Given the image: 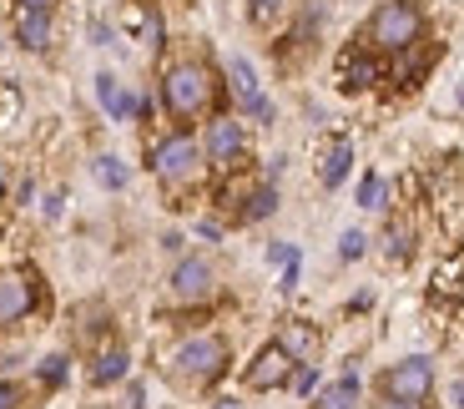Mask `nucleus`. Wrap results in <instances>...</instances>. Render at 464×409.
Returning <instances> with one entry per match:
<instances>
[{
    "instance_id": "obj_1",
    "label": "nucleus",
    "mask_w": 464,
    "mask_h": 409,
    "mask_svg": "<svg viewBox=\"0 0 464 409\" xmlns=\"http://www.w3.org/2000/svg\"><path fill=\"white\" fill-rule=\"evenodd\" d=\"M157 96H162V112L177 122V127H192V122H208L222 102V71L212 66L208 56H177L162 66V82H157Z\"/></svg>"
},
{
    "instance_id": "obj_2",
    "label": "nucleus",
    "mask_w": 464,
    "mask_h": 409,
    "mask_svg": "<svg viewBox=\"0 0 464 409\" xmlns=\"http://www.w3.org/2000/svg\"><path fill=\"white\" fill-rule=\"evenodd\" d=\"M424 35H430V21H424V11H419L414 0H379L353 41H363L379 56H399V51L419 46Z\"/></svg>"
},
{
    "instance_id": "obj_3",
    "label": "nucleus",
    "mask_w": 464,
    "mask_h": 409,
    "mask_svg": "<svg viewBox=\"0 0 464 409\" xmlns=\"http://www.w3.org/2000/svg\"><path fill=\"white\" fill-rule=\"evenodd\" d=\"M147 167L151 177L162 182L167 192H192L208 177V157H202V141L192 137L187 127L167 131L162 141H151V152H147Z\"/></svg>"
},
{
    "instance_id": "obj_4",
    "label": "nucleus",
    "mask_w": 464,
    "mask_h": 409,
    "mask_svg": "<svg viewBox=\"0 0 464 409\" xmlns=\"http://www.w3.org/2000/svg\"><path fill=\"white\" fill-rule=\"evenodd\" d=\"M227 375V339L222 334H192L167 354V379L187 389H212Z\"/></svg>"
},
{
    "instance_id": "obj_5",
    "label": "nucleus",
    "mask_w": 464,
    "mask_h": 409,
    "mask_svg": "<svg viewBox=\"0 0 464 409\" xmlns=\"http://www.w3.org/2000/svg\"><path fill=\"white\" fill-rule=\"evenodd\" d=\"M202 157H208V167H218V172H237V167L247 162V122L232 117V112H212L208 122H202Z\"/></svg>"
},
{
    "instance_id": "obj_6",
    "label": "nucleus",
    "mask_w": 464,
    "mask_h": 409,
    "mask_svg": "<svg viewBox=\"0 0 464 409\" xmlns=\"http://www.w3.org/2000/svg\"><path fill=\"white\" fill-rule=\"evenodd\" d=\"M167 298H172L177 308L212 304V298H218V268H212L208 258H198V253L177 258V268L167 273Z\"/></svg>"
},
{
    "instance_id": "obj_7",
    "label": "nucleus",
    "mask_w": 464,
    "mask_h": 409,
    "mask_svg": "<svg viewBox=\"0 0 464 409\" xmlns=\"http://www.w3.org/2000/svg\"><path fill=\"white\" fill-rule=\"evenodd\" d=\"M379 389L389 399H404V404H430V394H434V359H424V354H409V359H399V364H389L383 369V379H379Z\"/></svg>"
},
{
    "instance_id": "obj_8",
    "label": "nucleus",
    "mask_w": 464,
    "mask_h": 409,
    "mask_svg": "<svg viewBox=\"0 0 464 409\" xmlns=\"http://www.w3.org/2000/svg\"><path fill=\"white\" fill-rule=\"evenodd\" d=\"M41 298L46 293H41V278L31 268H0V328L31 318L41 308Z\"/></svg>"
},
{
    "instance_id": "obj_9",
    "label": "nucleus",
    "mask_w": 464,
    "mask_h": 409,
    "mask_svg": "<svg viewBox=\"0 0 464 409\" xmlns=\"http://www.w3.org/2000/svg\"><path fill=\"white\" fill-rule=\"evenodd\" d=\"M293 369H298V359L273 339V344H263V349L253 354V364L243 369V385L253 389V394H273V389H288Z\"/></svg>"
},
{
    "instance_id": "obj_10",
    "label": "nucleus",
    "mask_w": 464,
    "mask_h": 409,
    "mask_svg": "<svg viewBox=\"0 0 464 409\" xmlns=\"http://www.w3.org/2000/svg\"><path fill=\"white\" fill-rule=\"evenodd\" d=\"M338 82H343V92H373L379 82H389V56H379L363 41H353L343 51V61H338Z\"/></svg>"
},
{
    "instance_id": "obj_11",
    "label": "nucleus",
    "mask_w": 464,
    "mask_h": 409,
    "mask_svg": "<svg viewBox=\"0 0 464 409\" xmlns=\"http://www.w3.org/2000/svg\"><path fill=\"white\" fill-rule=\"evenodd\" d=\"M96 102H102V112L111 122H137L141 117V102H147V92H137V86H127L116 71H96Z\"/></svg>"
},
{
    "instance_id": "obj_12",
    "label": "nucleus",
    "mask_w": 464,
    "mask_h": 409,
    "mask_svg": "<svg viewBox=\"0 0 464 409\" xmlns=\"http://www.w3.org/2000/svg\"><path fill=\"white\" fill-rule=\"evenodd\" d=\"M11 41L21 51H31V56H41V51H51V41H56V11H15L11 21Z\"/></svg>"
},
{
    "instance_id": "obj_13",
    "label": "nucleus",
    "mask_w": 464,
    "mask_h": 409,
    "mask_svg": "<svg viewBox=\"0 0 464 409\" xmlns=\"http://www.w3.org/2000/svg\"><path fill=\"white\" fill-rule=\"evenodd\" d=\"M86 379H92V389L127 385V379H131V354H127V344H102V349L92 354V364H86Z\"/></svg>"
},
{
    "instance_id": "obj_14",
    "label": "nucleus",
    "mask_w": 464,
    "mask_h": 409,
    "mask_svg": "<svg viewBox=\"0 0 464 409\" xmlns=\"http://www.w3.org/2000/svg\"><path fill=\"white\" fill-rule=\"evenodd\" d=\"M394 66H389V82H399V86H419L424 76H430V66L440 61V46H434L430 35L419 41V46H409V51H399V56H389Z\"/></svg>"
},
{
    "instance_id": "obj_15",
    "label": "nucleus",
    "mask_w": 464,
    "mask_h": 409,
    "mask_svg": "<svg viewBox=\"0 0 464 409\" xmlns=\"http://www.w3.org/2000/svg\"><path fill=\"white\" fill-rule=\"evenodd\" d=\"M278 344L293 354L298 364H318V354H324V334H318L308 318H288V324L278 328Z\"/></svg>"
},
{
    "instance_id": "obj_16",
    "label": "nucleus",
    "mask_w": 464,
    "mask_h": 409,
    "mask_svg": "<svg viewBox=\"0 0 464 409\" xmlns=\"http://www.w3.org/2000/svg\"><path fill=\"white\" fill-rule=\"evenodd\" d=\"M359 399H363V385H359V369L348 364L343 375L334 379V385H324L314 394V409H359Z\"/></svg>"
},
{
    "instance_id": "obj_17",
    "label": "nucleus",
    "mask_w": 464,
    "mask_h": 409,
    "mask_svg": "<svg viewBox=\"0 0 464 409\" xmlns=\"http://www.w3.org/2000/svg\"><path fill=\"white\" fill-rule=\"evenodd\" d=\"M348 172H353V141L338 137V141H328L324 162H318V182L334 192V188H343V182H348Z\"/></svg>"
},
{
    "instance_id": "obj_18",
    "label": "nucleus",
    "mask_w": 464,
    "mask_h": 409,
    "mask_svg": "<svg viewBox=\"0 0 464 409\" xmlns=\"http://www.w3.org/2000/svg\"><path fill=\"white\" fill-rule=\"evenodd\" d=\"M222 86H227L237 102H247V96H263V82H257V66L247 56H227V66H222Z\"/></svg>"
},
{
    "instance_id": "obj_19",
    "label": "nucleus",
    "mask_w": 464,
    "mask_h": 409,
    "mask_svg": "<svg viewBox=\"0 0 464 409\" xmlns=\"http://www.w3.org/2000/svg\"><path fill=\"white\" fill-rule=\"evenodd\" d=\"M278 212V182H257L253 192H243V208H237V222H267Z\"/></svg>"
},
{
    "instance_id": "obj_20",
    "label": "nucleus",
    "mask_w": 464,
    "mask_h": 409,
    "mask_svg": "<svg viewBox=\"0 0 464 409\" xmlns=\"http://www.w3.org/2000/svg\"><path fill=\"white\" fill-rule=\"evenodd\" d=\"M92 177H96V182H102L106 192H121V188H127V182H131V167L121 162V157H116V152H102V157H96V162H92Z\"/></svg>"
},
{
    "instance_id": "obj_21",
    "label": "nucleus",
    "mask_w": 464,
    "mask_h": 409,
    "mask_svg": "<svg viewBox=\"0 0 464 409\" xmlns=\"http://www.w3.org/2000/svg\"><path fill=\"white\" fill-rule=\"evenodd\" d=\"M293 15V0H247V21L257 25V31H273V25H283Z\"/></svg>"
},
{
    "instance_id": "obj_22",
    "label": "nucleus",
    "mask_w": 464,
    "mask_h": 409,
    "mask_svg": "<svg viewBox=\"0 0 464 409\" xmlns=\"http://www.w3.org/2000/svg\"><path fill=\"white\" fill-rule=\"evenodd\" d=\"M66 379H71V354H46L35 364V385L41 389H61Z\"/></svg>"
},
{
    "instance_id": "obj_23",
    "label": "nucleus",
    "mask_w": 464,
    "mask_h": 409,
    "mask_svg": "<svg viewBox=\"0 0 464 409\" xmlns=\"http://www.w3.org/2000/svg\"><path fill=\"white\" fill-rule=\"evenodd\" d=\"M379 243H383V253L394 258V263H404V258L414 253V233H409V222H399V218L389 222V228H383Z\"/></svg>"
},
{
    "instance_id": "obj_24",
    "label": "nucleus",
    "mask_w": 464,
    "mask_h": 409,
    "mask_svg": "<svg viewBox=\"0 0 464 409\" xmlns=\"http://www.w3.org/2000/svg\"><path fill=\"white\" fill-rule=\"evenodd\" d=\"M359 208H363V212H383V208H389V182H383L379 172H363V182H359Z\"/></svg>"
},
{
    "instance_id": "obj_25",
    "label": "nucleus",
    "mask_w": 464,
    "mask_h": 409,
    "mask_svg": "<svg viewBox=\"0 0 464 409\" xmlns=\"http://www.w3.org/2000/svg\"><path fill=\"white\" fill-rule=\"evenodd\" d=\"M137 35H141V41H147L151 51H162V41H167L162 11H151V5H141V11H137Z\"/></svg>"
},
{
    "instance_id": "obj_26",
    "label": "nucleus",
    "mask_w": 464,
    "mask_h": 409,
    "mask_svg": "<svg viewBox=\"0 0 464 409\" xmlns=\"http://www.w3.org/2000/svg\"><path fill=\"white\" fill-rule=\"evenodd\" d=\"M369 243H373V238L363 233V228H348V233L338 238V258H343V263H359V258L369 253Z\"/></svg>"
},
{
    "instance_id": "obj_27",
    "label": "nucleus",
    "mask_w": 464,
    "mask_h": 409,
    "mask_svg": "<svg viewBox=\"0 0 464 409\" xmlns=\"http://www.w3.org/2000/svg\"><path fill=\"white\" fill-rule=\"evenodd\" d=\"M288 389L298 399H314L318 394V364H298V369H293V379H288Z\"/></svg>"
},
{
    "instance_id": "obj_28",
    "label": "nucleus",
    "mask_w": 464,
    "mask_h": 409,
    "mask_svg": "<svg viewBox=\"0 0 464 409\" xmlns=\"http://www.w3.org/2000/svg\"><path fill=\"white\" fill-rule=\"evenodd\" d=\"M41 212H46V222H56L61 212H66V192H61V188H51L46 198H41Z\"/></svg>"
},
{
    "instance_id": "obj_29",
    "label": "nucleus",
    "mask_w": 464,
    "mask_h": 409,
    "mask_svg": "<svg viewBox=\"0 0 464 409\" xmlns=\"http://www.w3.org/2000/svg\"><path fill=\"white\" fill-rule=\"evenodd\" d=\"M121 409H147V385H141V379H127V399H121Z\"/></svg>"
},
{
    "instance_id": "obj_30",
    "label": "nucleus",
    "mask_w": 464,
    "mask_h": 409,
    "mask_svg": "<svg viewBox=\"0 0 464 409\" xmlns=\"http://www.w3.org/2000/svg\"><path fill=\"white\" fill-rule=\"evenodd\" d=\"M92 46H116V25L111 21H92Z\"/></svg>"
},
{
    "instance_id": "obj_31",
    "label": "nucleus",
    "mask_w": 464,
    "mask_h": 409,
    "mask_svg": "<svg viewBox=\"0 0 464 409\" xmlns=\"http://www.w3.org/2000/svg\"><path fill=\"white\" fill-rule=\"evenodd\" d=\"M293 258H298V248H293V243H267V263H278V268H283V263H293Z\"/></svg>"
},
{
    "instance_id": "obj_32",
    "label": "nucleus",
    "mask_w": 464,
    "mask_h": 409,
    "mask_svg": "<svg viewBox=\"0 0 464 409\" xmlns=\"http://www.w3.org/2000/svg\"><path fill=\"white\" fill-rule=\"evenodd\" d=\"M298 278H303V258H293V263H283V283H278V288L293 293V288H298Z\"/></svg>"
},
{
    "instance_id": "obj_33",
    "label": "nucleus",
    "mask_w": 464,
    "mask_h": 409,
    "mask_svg": "<svg viewBox=\"0 0 464 409\" xmlns=\"http://www.w3.org/2000/svg\"><path fill=\"white\" fill-rule=\"evenodd\" d=\"M21 404V385L15 379H0V409H15Z\"/></svg>"
},
{
    "instance_id": "obj_34",
    "label": "nucleus",
    "mask_w": 464,
    "mask_h": 409,
    "mask_svg": "<svg viewBox=\"0 0 464 409\" xmlns=\"http://www.w3.org/2000/svg\"><path fill=\"white\" fill-rule=\"evenodd\" d=\"M31 198H35V182H31V177H21V182H15V208H25Z\"/></svg>"
},
{
    "instance_id": "obj_35",
    "label": "nucleus",
    "mask_w": 464,
    "mask_h": 409,
    "mask_svg": "<svg viewBox=\"0 0 464 409\" xmlns=\"http://www.w3.org/2000/svg\"><path fill=\"white\" fill-rule=\"evenodd\" d=\"M198 233H202V238H208V243H218V238H222V222H212V218H202V222H198Z\"/></svg>"
},
{
    "instance_id": "obj_36",
    "label": "nucleus",
    "mask_w": 464,
    "mask_h": 409,
    "mask_svg": "<svg viewBox=\"0 0 464 409\" xmlns=\"http://www.w3.org/2000/svg\"><path fill=\"white\" fill-rule=\"evenodd\" d=\"M162 248H167V253H182L187 238H182V233H162Z\"/></svg>"
},
{
    "instance_id": "obj_37",
    "label": "nucleus",
    "mask_w": 464,
    "mask_h": 409,
    "mask_svg": "<svg viewBox=\"0 0 464 409\" xmlns=\"http://www.w3.org/2000/svg\"><path fill=\"white\" fill-rule=\"evenodd\" d=\"M21 5H25V11H56L61 0H21Z\"/></svg>"
},
{
    "instance_id": "obj_38",
    "label": "nucleus",
    "mask_w": 464,
    "mask_h": 409,
    "mask_svg": "<svg viewBox=\"0 0 464 409\" xmlns=\"http://www.w3.org/2000/svg\"><path fill=\"white\" fill-rule=\"evenodd\" d=\"M450 404H454V409H464V379H454V389H450Z\"/></svg>"
},
{
    "instance_id": "obj_39",
    "label": "nucleus",
    "mask_w": 464,
    "mask_h": 409,
    "mask_svg": "<svg viewBox=\"0 0 464 409\" xmlns=\"http://www.w3.org/2000/svg\"><path fill=\"white\" fill-rule=\"evenodd\" d=\"M373 409H419V404H404V399H389V394H383Z\"/></svg>"
},
{
    "instance_id": "obj_40",
    "label": "nucleus",
    "mask_w": 464,
    "mask_h": 409,
    "mask_svg": "<svg viewBox=\"0 0 464 409\" xmlns=\"http://www.w3.org/2000/svg\"><path fill=\"white\" fill-rule=\"evenodd\" d=\"M5 188H11V172H5V162H0V202H5Z\"/></svg>"
},
{
    "instance_id": "obj_41",
    "label": "nucleus",
    "mask_w": 464,
    "mask_h": 409,
    "mask_svg": "<svg viewBox=\"0 0 464 409\" xmlns=\"http://www.w3.org/2000/svg\"><path fill=\"white\" fill-rule=\"evenodd\" d=\"M212 409H243V404H237V399H218Z\"/></svg>"
},
{
    "instance_id": "obj_42",
    "label": "nucleus",
    "mask_w": 464,
    "mask_h": 409,
    "mask_svg": "<svg viewBox=\"0 0 464 409\" xmlns=\"http://www.w3.org/2000/svg\"><path fill=\"white\" fill-rule=\"evenodd\" d=\"M459 112H464V86H459Z\"/></svg>"
},
{
    "instance_id": "obj_43",
    "label": "nucleus",
    "mask_w": 464,
    "mask_h": 409,
    "mask_svg": "<svg viewBox=\"0 0 464 409\" xmlns=\"http://www.w3.org/2000/svg\"><path fill=\"white\" fill-rule=\"evenodd\" d=\"M86 409H111V404H86Z\"/></svg>"
}]
</instances>
